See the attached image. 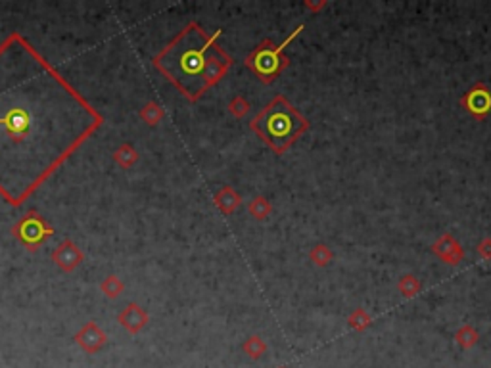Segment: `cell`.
<instances>
[{"label":"cell","mask_w":491,"mask_h":368,"mask_svg":"<svg viewBox=\"0 0 491 368\" xmlns=\"http://www.w3.org/2000/svg\"><path fill=\"white\" fill-rule=\"evenodd\" d=\"M202 31H194L192 41L188 39V31L183 35V39L187 41L185 46H178L177 42L171 46V50H177L175 58H173V66L177 67L175 73H171V79L180 86L183 79L192 81L190 84V98L192 92H196L194 83L200 81V89H207L213 83H217L223 73L227 71L230 59L221 54V52L213 50L212 39H202ZM196 96V94H194Z\"/></svg>","instance_id":"cell-1"},{"label":"cell","mask_w":491,"mask_h":368,"mask_svg":"<svg viewBox=\"0 0 491 368\" xmlns=\"http://www.w3.org/2000/svg\"><path fill=\"white\" fill-rule=\"evenodd\" d=\"M125 290V284L121 282V278L118 275L106 276L100 282V292L104 293V297L108 300H118L119 295Z\"/></svg>","instance_id":"cell-11"},{"label":"cell","mask_w":491,"mask_h":368,"mask_svg":"<svg viewBox=\"0 0 491 368\" xmlns=\"http://www.w3.org/2000/svg\"><path fill=\"white\" fill-rule=\"evenodd\" d=\"M138 116H140V119L145 121L146 125L154 127L160 123L165 113H163V108H161L158 102H148L145 108L138 111Z\"/></svg>","instance_id":"cell-12"},{"label":"cell","mask_w":491,"mask_h":368,"mask_svg":"<svg viewBox=\"0 0 491 368\" xmlns=\"http://www.w3.org/2000/svg\"><path fill=\"white\" fill-rule=\"evenodd\" d=\"M457 342L465 347V349H468V347H472L476 342H478V334H476L474 330L470 326H465L461 332L457 334Z\"/></svg>","instance_id":"cell-15"},{"label":"cell","mask_w":491,"mask_h":368,"mask_svg":"<svg viewBox=\"0 0 491 368\" xmlns=\"http://www.w3.org/2000/svg\"><path fill=\"white\" fill-rule=\"evenodd\" d=\"M215 201H217V205H219L223 211H232L234 208L238 205V201H240V198H238L237 194H232V190L230 188H225L223 192L217 194V198H215Z\"/></svg>","instance_id":"cell-13"},{"label":"cell","mask_w":491,"mask_h":368,"mask_svg":"<svg viewBox=\"0 0 491 368\" xmlns=\"http://www.w3.org/2000/svg\"><path fill=\"white\" fill-rule=\"evenodd\" d=\"M284 46V44H282ZM282 46L280 48H277V50H271V48H267V46H261V48H257V52H255V56H252L250 58V66L254 67L255 71L261 75L263 81H271L272 75H277L280 71V58L279 54L280 50H282Z\"/></svg>","instance_id":"cell-6"},{"label":"cell","mask_w":491,"mask_h":368,"mask_svg":"<svg viewBox=\"0 0 491 368\" xmlns=\"http://www.w3.org/2000/svg\"><path fill=\"white\" fill-rule=\"evenodd\" d=\"M75 343L89 355L100 353L104 345L108 343V335L96 322H86L75 334Z\"/></svg>","instance_id":"cell-7"},{"label":"cell","mask_w":491,"mask_h":368,"mask_svg":"<svg viewBox=\"0 0 491 368\" xmlns=\"http://www.w3.org/2000/svg\"><path fill=\"white\" fill-rule=\"evenodd\" d=\"M119 324L127 330L131 335H136L138 332H142L148 324V313H146L140 305L136 303H129L125 309L119 313Z\"/></svg>","instance_id":"cell-8"},{"label":"cell","mask_w":491,"mask_h":368,"mask_svg":"<svg viewBox=\"0 0 491 368\" xmlns=\"http://www.w3.org/2000/svg\"><path fill=\"white\" fill-rule=\"evenodd\" d=\"M265 349H267V347H265V343L259 340V335H252V338L244 343V351L248 353L252 359H259L263 353H265Z\"/></svg>","instance_id":"cell-14"},{"label":"cell","mask_w":491,"mask_h":368,"mask_svg":"<svg viewBox=\"0 0 491 368\" xmlns=\"http://www.w3.org/2000/svg\"><path fill=\"white\" fill-rule=\"evenodd\" d=\"M12 234H14L17 242H21L26 246V250L37 251L43 246L46 238L54 236V228L37 211L31 210L27 211L26 215L14 225Z\"/></svg>","instance_id":"cell-3"},{"label":"cell","mask_w":491,"mask_h":368,"mask_svg":"<svg viewBox=\"0 0 491 368\" xmlns=\"http://www.w3.org/2000/svg\"><path fill=\"white\" fill-rule=\"evenodd\" d=\"M52 261L62 273L71 275L85 261V253L73 240H64L59 246H56V250L52 251Z\"/></svg>","instance_id":"cell-5"},{"label":"cell","mask_w":491,"mask_h":368,"mask_svg":"<svg viewBox=\"0 0 491 368\" xmlns=\"http://www.w3.org/2000/svg\"><path fill=\"white\" fill-rule=\"evenodd\" d=\"M463 102H465L466 109L472 111L478 118H483L491 109V94L488 92V89H482V86H476L474 91L468 92Z\"/></svg>","instance_id":"cell-9"},{"label":"cell","mask_w":491,"mask_h":368,"mask_svg":"<svg viewBox=\"0 0 491 368\" xmlns=\"http://www.w3.org/2000/svg\"><path fill=\"white\" fill-rule=\"evenodd\" d=\"M252 127L275 150L282 151L296 140L297 134H302L305 121L299 118V113L290 108V104L284 98H277L263 109Z\"/></svg>","instance_id":"cell-2"},{"label":"cell","mask_w":491,"mask_h":368,"mask_svg":"<svg viewBox=\"0 0 491 368\" xmlns=\"http://www.w3.org/2000/svg\"><path fill=\"white\" fill-rule=\"evenodd\" d=\"M0 125L4 127V131L14 138V142L19 144L21 138L31 134V125H33V116L26 108H12L0 119Z\"/></svg>","instance_id":"cell-4"},{"label":"cell","mask_w":491,"mask_h":368,"mask_svg":"<svg viewBox=\"0 0 491 368\" xmlns=\"http://www.w3.org/2000/svg\"><path fill=\"white\" fill-rule=\"evenodd\" d=\"M280 368H284V367H280Z\"/></svg>","instance_id":"cell-16"},{"label":"cell","mask_w":491,"mask_h":368,"mask_svg":"<svg viewBox=\"0 0 491 368\" xmlns=\"http://www.w3.org/2000/svg\"><path fill=\"white\" fill-rule=\"evenodd\" d=\"M113 161H115L121 169L135 167V163L138 161V151L133 148V144H121L118 150L113 151Z\"/></svg>","instance_id":"cell-10"}]
</instances>
